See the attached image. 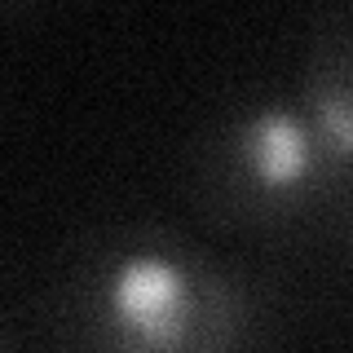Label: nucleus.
Listing matches in <instances>:
<instances>
[{
	"label": "nucleus",
	"instance_id": "obj_1",
	"mask_svg": "<svg viewBox=\"0 0 353 353\" xmlns=\"http://www.w3.org/2000/svg\"><path fill=\"white\" fill-rule=\"evenodd\" d=\"M44 314L53 353H261L270 296L248 265L141 221L75 243Z\"/></svg>",
	"mask_w": 353,
	"mask_h": 353
},
{
	"label": "nucleus",
	"instance_id": "obj_2",
	"mask_svg": "<svg viewBox=\"0 0 353 353\" xmlns=\"http://www.w3.org/2000/svg\"><path fill=\"white\" fill-rule=\"evenodd\" d=\"M345 172L331 163L292 88L221 110L190 159V203L216 234H287L331 212Z\"/></svg>",
	"mask_w": 353,
	"mask_h": 353
},
{
	"label": "nucleus",
	"instance_id": "obj_3",
	"mask_svg": "<svg viewBox=\"0 0 353 353\" xmlns=\"http://www.w3.org/2000/svg\"><path fill=\"white\" fill-rule=\"evenodd\" d=\"M292 93L305 106L331 163L340 172H349L353 168V9L314 14Z\"/></svg>",
	"mask_w": 353,
	"mask_h": 353
},
{
	"label": "nucleus",
	"instance_id": "obj_4",
	"mask_svg": "<svg viewBox=\"0 0 353 353\" xmlns=\"http://www.w3.org/2000/svg\"><path fill=\"white\" fill-rule=\"evenodd\" d=\"M331 239H336V248L345 252V261L353 265V168L345 172V181H340L336 199H331V212L323 216Z\"/></svg>",
	"mask_w": 353,
	"mask_h": 353
}]
</instances>
